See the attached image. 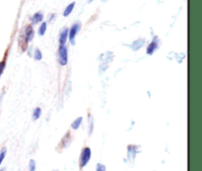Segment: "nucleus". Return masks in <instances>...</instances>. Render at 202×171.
I'll return each mask as SVG.
<instances>
[{"instance_id": "obj_1", "label": "nucleus", "mask_w": 202, "mask_h": 171, "mask_svg": "<svg viewBox=\"0 0 202 171\" xmlns=\"http://www.w3.org/2000/svg\"><path fill=\"white\" fill-rule=\"evenodd\" d=\"M59 64L60 66H66L68 62V50L67 47L64 46H59Z\"/></svg>"}, {"instance_id": "obj_2", "label": "nucleus", "mask_w": 202, "mask_h": 171, "mask_svg": "<svg viewBox=\"0 0 202 171\" xmlns=\"http://www.w3.org/2000/svg\"><path fill=\"white\" fill-rule=\"evenodd\" d=\"M91 158V149L89 148H85L82 150V153H81L80 156V168L82 169L84 166H86V164L89 162Z\"/></svg>"}, {"instance_id": "obj_3", "label": "nucleus", "mask_w": 202, "mask_h": 171, "mask_svg": "<svg viewBox=\"0 0 202 171\" xmlns=\"http://www.w3.org/2000/svg\"><path fill=\"white\" fill-rule=\"evenodd\" d=\"M80 28H81V24L79 22L73 24L72 27L70 28V30H69V40H70V42L72 44H74V39H75V37L77 36Z\"/></svg>"}, {"instance_id": "obj_4", "label": "nucleus", "mask_w": 202, "mask_h": 171, "mask_svg": "<svg viewBox=\"0 0 202 171\" xmlns=\"http://www.w3.org/2000/svg\"><path fill=\"white\" fill-rule=\"evenodd\" d=\"M34 30H33V27L32 26H27L26 28V31H25V40L27 43L31 42L32 40L34 38Z\"/></svg>"}, {"instance_id": "obj_5", "label": "nucleus", "mask_w": 202, "mask_h": 171, "mask_svg": "<svg viewBox=\"0 0 202 171\" xmlns=\"http://www.w3.org/2000/svg\"><path fill=\"white\" fill-rule=\"evenodd\" d=\"M68 38V29H64L59 36V44L60 46H64Z\"/></svg>"}, {"instance_id": "obj_6", "label": "nucleus", "mask_w": 202, "mask_h": 171, "mask_svg": "<svg viewBox=\"0 0 202 171\" xmlns=\"http://www.w3.org/2000/svg\"><path fill=\"white\" fill-rule=\"evenodd\" d=\"M157 48H158V43L156 42V41L154 40L153 42L149 45L148 46V48H147V54L148 55H152L153 52H154Z\"/></svg>"}, {"instance_id": "obj_7", "label": "nucleus", "mask_w": 202, "mask_h": 171, "mask_svg": "<svg viewBox=\"0 0 202 171\" xmlns=\"http://www.w3.org/2000/svg\"><path fill=\"white\" fill-rule=\"evenodd\" d=\"M43 19V15L40 13V12H37L33 17H32V22L33 24H38L39 22H42Z\"/></svg>"}, {"instance_id": "obj_8", "label": "nucleus", "mask_w": 202, "mask_h": 171, "mask_svg": "<svg viewBox=\"0 0 202 171\" xmlns=\"http://www.w3.org/2000/svg\"><path fill=\"white\" fill-rule=\"evenodd\" d=\"M74 6H75V2H72L65 8V10H64V12H63L64 17H67V16H69L71 14V12L74 9Z\"/></svg>"}, {"instance_id": "obj_9", "label": "nucleus", "mask_w": 202, "mask_h": 171, "mask_svg": "<svg viewBox=\"0 0 202 171\" xmlns=\"http://www.w3.org/2000/svg\"><path fill=\"white\" fill-rule=\"evenodd\" d=\"M82 120H83L82 117H79L78 119H76L73 123H72V128H73L74 130H77L80 127L81 123H82Z\"/></svg>"}, {"instance_id": "obj_10", "label": "nucleus", "mask_w": 202, "mask_h": 171, "mask_svg": "<svg viewBox=\"0 0 202 171\" xmlns=\"http://www.w3.org/2000/svg\"><path fill=\"white\" fill-rule=\"evenodd\" d=\"M46 23L43 22L42 25H40L39 27V36H43L44 34H46Z\"/></svg>"}, {"instance_id": "obj_11", "label": "nucleus", "mask_w": 202, "mask_h": 171, "mask_svg": "<svg viewBox=\"0 0 202 171\" xmlns=\"http://www.w3.org/2000/svg\"><path fill=\"white\" fill-rule=\"evenodd\" d=\"M40 113H42V110H40V108H36L35 111H34V114H33V119L34 120H38L39 118L40 117Z\"/></svg>"}, {"instance_id": "obj_12", "label": "nucleus", "mask_w": 202, "mask_h": 171, "mask_svg": "<svg viewBox=\"0 0 202 171\" xmlns=\"http://www.w3.org/2000/svg\"><path fill=\"white\" fill-rule=\"evenodd\" d=\"M35 59H37V60H40L43 59V55H42V52H40V51L39 50H37L36 51V52H35Z\"/></svg>"}, {"instance_id": "obj_13", "label": "nucleus", "mask_w": 202, "mask_h": 171, "mask_svg": "<svg viewBox=\"0 0 202 171\" xmlns=\"http://www.w3.org/2000/svg\"><path fill=\"white\" fill-rule=\"evenodd\" d=\"M5 155H6V148H3V149L1 150V152H0V165H1V163H2V161H3V159H4V157H5Z\"/></svg>"}, {"instance_id": "obj_14", "label": "nucleus", "mask_w": 202, "mask_h": 171, "mask_svg": "<svg viewBox=\"0 0 202 171\" xmlns=\"http://www.w3.org/2000/svg\"><path fill=\"white\" fill-rule=\"evenodd\" d=\"M29 168H30V171H35L36 170V162H35V160H31L30 161Z\"/></svg>"}, {"instance_id": "obj_15", "label": "nucleus", "mask_w": 202, "mask_h": 171, "mask_svg": "<svg viewBox=\"0 0 202 171\" xmlns=\"http://www.w3.org/2000/svg\"><path fill=\"white\" fill-rule=\"evenodd\" d=\"M4 69H5V62H0V76L3 73Z\"/></svg>"}, {"instance_id": "obj_16", "label": "nucleus", "mask_w": 202, "mask_h": 171, "mask_svg": "<svg viewBox=\"0 0 202 171\" xmlns=\"http://www.w3.org/2000/svg\"><path fill=\"white\" fill-rule=\"evenodd\" d=\"M97 171H106V166L103 164H98V166H97Z\"/></svg>"}, {"instance_id": "obj_17", "label": "nucleus", "mask_w": 202, "mask_h": 171, "mask_svg": "<svg viewBox=\"0 0 202 171\" xmlns=\"http://www.w3.org/2000/svg\"><path fill=\"white\" fill-rule=\"evenodd\" d=\"M92 1H93V0H89V2H92Z\"/></svg>"}, {"instance_id": "obj_18", "label": "nucleus", "mask_w": 202, "mask_h": 171, "mask_svg": "<svg viewBox=\"0 0 202 171\" xmlns=\"http://www.w3.org/2000/svg\"><path fill=\"white\" fill-rule=\"evenodd\" d=\"M1 171H4V170H1Z\"/></svg>"}]
</instances>
